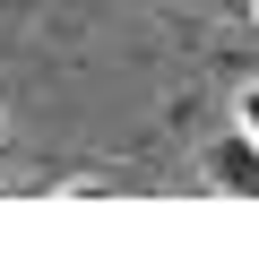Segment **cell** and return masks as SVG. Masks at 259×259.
Returning <instances> with one entry per match:
<instances>
[{"mask_svg": "<svg viewBox=\"0 0 259 259\" xmlns=\"http://www.w3.org/2000/svg\"><path fill=\"white\" fill-rule=\"evenodd\" d=\"M199 182L207 190H233V199H259V139L233 121V130H216V139L199 147Z\"/></svg>", "mask_w": 259, "mask_h": 259, "instance_id": "cell-1", "label": "cell"}, {"mask_svg": "<svg viewBox=\"0 0 259 259\" xmlns=\"http://www.w3.org/2000/svg\"><path fill=\"white\" fill-rule=\"evenodd\" d=\"M0 156H9V112H0Z\"/></svg>", "mask_w": 259, "mask_h": 259, "instance_id": "cell-3", "label": "cell"}, {"mask_svg": "<svg viewBox=\"0 0 259 259\" xmlns=\"http://www.w3.org/2000/svg\"><path fill=\"white\" fill-rule=\"evenodd\" d=\"M250 26H259V0H250Z\"/></svg>", "mask_w": 259, "mask_h": 259, "instance_id": "cell-4", "label": "cell"}, {"mask_svg": "<svg viewBox=\"0 0 259 259\" xmlns=\"http://www.w3.org/2000/svg\"><path fill=\"white\" fill-rule=\"evenodd\" d=\"M233 121L259 139V78H242V87H233Z\"/></svg>", "mask_w": 259, "mask_h": 259, "instance_id": "cell-2", "label": "cell"}]
</instances>
